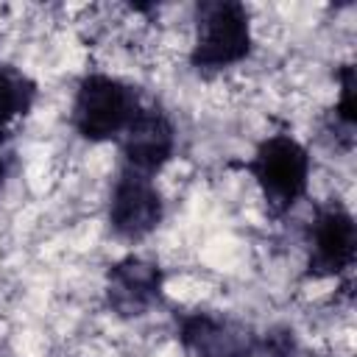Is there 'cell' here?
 <instances>
[{
    "mask_svg": "<svg viewBox=\"0 0 357 357\" xmlns=\"http://www.w3.org/2000/svg\"><path fill=\"white\" fill-rule=\"evenodd\" d=\"M251 53V17L243 3H201L195 20L192 64L198 70H226Z\"/></svg>",
    "mask_w": 357,
    "mask_h": 357,
    "instance_id": "6da1fadb",
    "label": "cell"
},
{
    "mask_svg": "<svg viewBox=\"0 0 357 357\" xmlns=\"http://www.w3.org/2000/svg\"><path fill=\"white\" fill-rule=\"evenodd\" d=\"M139 103L134 92L114 75L92 73L81 81L73 103V126L81 137L100 142L126 131Z\"/></svg>",
    "mask_w": 357,
    "mask_h": 357,
    "instance_id": "7a4b0ae2",
    "label": "cell"
},
{
    "mask_svg": "<svg viewBox=\"0 0 357 357\" xmlns=\"http://www.w3.org/2000/svg\"><path fill=\"white\" fill-rule=\"evenodd\" d=\"M248 167L254 173V181L259 184L265 201L279 212L290 209L307 190V178H310L307 148L287 134L268 137L257 148Z\"/></svg>",
    "mask_w": 357,
    "mask_h": 357,
    "instance_id": "3957f363",
    "label": "cell"
},
{
    "mask_svg": "<svg viewBox=\"0 0 357 357\" xmlns=\"http://www.w3.org/2000/svg\"><path fill=\"white\" fill-rule=\"evenodd\" d=\"M162 220V198L151 176L126 170L112 190L109 204V223L126 240H142L151 234Z\"/></svg>",
    "mask_w": 357,
    "mask_h": 357,
    "instance_id": "277c9868",
    "label": "cell"
},
{
    "mask_svg": "<svg viewBox=\"0 0 357 357\" xmlns=\"http://www.w3.org/2000/svg\"><path fill=\"white\" fill-rule=\"evenodd\" d=\"M173 148H176V131L173 123L165 117V112L139 106L123 131V153L128 159V167L151 176L170 162Z\"/></svg>",
    "mask_w": 357,
    "mask_h": 357,
    "instance_id": "5b68a950",
    "label": "cell"
},
{
    "mask_svg": "<svg viewBox=\"0 0 357 357\" xmlns=\"http://www.w3.org/2000/svg\"><path fill=\"white\" fill-rule=\"evenodd\" d=\"M354 220L343 209H326L312 223V257L310 268L318 276H335L354 259Z\"/></svg>",
    "mask_w": 357,
    "mask_h": 357,
    "instance_id": "8992f818",
    "label": "cell"
},
{
    "mask_svg": "<svg viewBox=\"0 0 357 357\" xmlns=\"http://www.w3.org/2000/svg\"><path fill=\"white\" fill-rule=\"evenodd\" d=\"M159 268L142 257L117 262L109 273V301L120 315H139L159 296Z\"/></svg>",
    "mask_w": 357,
    "mask_h": 357,
    "instance_id": "52a82bcc",
    "label": "cell"
},
{
    "mask_svg": "<svg viewBox=\"0 0 357 357\" xmlns=\"http://www.w3.org/2000/svg\"><path fill=\"white\" fill-rule=\"evenodd\" d=\"M181 343L190 357H248L251 346L212 315H192L181 324Z\"/></svg>",
    "mask_w": 357,
    "mask_h": 357,
    "instance_id": "ba28073f",
    "label": "cell"
},
{
    "mask_svg": "<svg viewBox=\"0 0 357 357\" xmlns=\"http://www.w3.org/2000/svg\"><path fill=\"white\" fill-rule=\"evenodd\" d=\"M33 95H36L33 84L22 73L11 67H0V137L31 109Z\"/></svg>",
    "mask_w": 357,
    "mask_h": 357,
    "instance_id": "9c48e42d",
    "label": "cell"
},
{
    "mask_svg": "<svg viewBox=\"0 0 357 357\" xmlns=\"http://www.w3.org/2000/svg\"><path fill=\"white\" fill-rule=\"evenodd\" d=\"M337 117L349 128L354 123V67L346 64L340 70V100H337Z\"/></svg>",
    "mask_w": 357,
    "mask_h": 357,
    "instance_id": "30bf717a",
    "label": "cell"
},
{
    "mask_svg": "<svg viewBox=\"0 0 357 357\" xmlns=\"http://www.w3.org/2000/svg\"><path fill=\"white\" fill-rule=\"evenodd\" d=\"M3 173H6V165H3V159H0V181H3Z\"/></svg>",
    "mask_w": 357,
    "mask_h": 357,
    "instance_id": "8fae6325",
    "label": "cell"
}]
</instances>
